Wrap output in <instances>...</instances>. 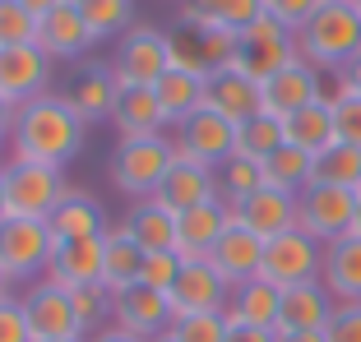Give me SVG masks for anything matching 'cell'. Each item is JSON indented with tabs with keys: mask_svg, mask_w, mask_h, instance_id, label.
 <instances>
[{
	"mask_svg": "<svg viewBox=\"0 0 361 342\" xmlns=\"http://www.w3.org/2000/svg\"><path fill=\"white\" fill-rule=\"evenodd\" d=\"M84 129L88 120L70 107V97L61 93H42L23 102L19 116H14V158L23 162H51V167H65L84 148Z\"/></svg>",
	"mask_w": 361,
	"mask_h": 342,
	"instance_id": "1",
	"label": "cell"
},
{
	"mask_svg": "<svg viewBox=\"0 0 361 342\" xmlns=\"http://www.w3.org/2000/svg\"><path fill=\"white\" fill-rule=\"evenodd\" d=\"M297 51L301 61H310L324 75H338L361 56V14L352 10V0H329L306 28L297 32Z\"/></svg>",
	"mask_w": 361,
	"mask_h": 342,
	"instance_id": "2",
	"label": "cell"
},
{
	"mask_svg": "<svg viewBox=\"0 0 361 342\" xmlns=\"http://www.w3.org/2000/svg\"><path fill=\"white\" fill-rule=\"evenodd\" d=\"M171 167H176V144L167 134H149V139H116L106 176L121 194L149 199V194H158V185L167 181Z\"/></svg>",
	"mask_w": 361,
	"mask_h": 342,
	"instance_id": "3",
	"label": "cell"
},
{
	"mask_svg": "<svg viewBox=\"0 0 361 342\" xmlns=\"http://www.w3.org/2000/svg\"><path fill=\"white\" fill-rule=\"evenodd\" d=\"M70 190L75 185H65L61 167H51V162H23V158L5 162V213L10 217L47 222Z\"/></svg>",
	"mask_w": 361,
	"mask_h": 342,
	"instance_id": "4",
	"label": "cell"
},
{
	"mask_svg": "<svg viewBox=\"0 0 361 342\" xmlns=\"http://www.w3.org/2000/svg\"><path fill=\"white\" fill-rule=\"evenodd\" d=\"M297 32L283 28L278 19H255L245 32H236V56H232V70H241L245 79L255 84H269V79L283 70V65L297 61Z\"/></svg>",
	"mask_w": 361,
	"mask_h": 342,
	"instance_id": "5",
	"label": "cell"
},
{
	"mask_svg": "<svg viewBox=\"0 0 361 342\" xmlns=\"http://www.w3.org/2000/svg\"><path fill=\"white\" fill-rule=\"evenodd\" d=\"M319 273H324V246H319L315 236H306L301 227H292V232L264 241V264H259V278L274 282L278 291L301 287V282H319Z\"/></svg>",
	"mask_w": 361,
	"mask_h": 342,
	"instance_id": "6",
	"label": "cell"
},
{
	"mask_svg": "<svg viewBox=\"0 0 361 342\" xmlns=\"http://www.w3.org/2000/svg\"><path fill=\"white\" fill-rule=\"evenodd\" d=\"M167 70H171L167 32L149 28V23H135V28L121 37L116 56H111V75H116L121 88H153Z\"/></svg>",
	"mask_w": 361,
	"mask_h": 342,
	"instance_id": "7",
	"label": "cell"
},
{
	"mask_svg": "<svg viewBox=\"0 0 361 342\" xmlns=\"http://www.w3.org/2000/svg\"><path fill=\"white\" fill-rule=\"evenodd\" d=\"M352 217H357V190H343V185H306L297 194V227L306 236H315L319 246L348 236Z\"/></svg>",
	"mask_w": 361,
	"mask_h": 342,
	"instance_id": "8",
	"label": "cell"
},
{
	"mask_svg": "<svg viewBox=\"0 0 361 342\" xmlns=\"http://www.w3.org/2000/svg\"><path fill=\"white\" fill-rule=\"evenodd\" d=\"M176 158L180 162H204V167H223L236 153V120L218 116L213 107H200L195 116H185L176 125Z\"/></svg>",
	"mask_w": 361,
	"mask_h": 342,
	"instance_id": "9",
	"label": "cell"
},
{
	"mask_svg": "<svg viewBox=\"0 0 361 342\" xmlns=\"http://www.w3.org/2000/svg\"><path fill=\"white\" fill-rule=\"evenodd\" d=\"M51 255H56V236L47 222H32V217H5L0 222V264L14 282L47 268Z\"/></svg>",
	"mask_w": 361,
	"mask_h": 342,
	"instance_id": "10",
	"label": "cell"
},
{
	"mask_svg": "<svg viewBox=\"0 0 361 342\" xmlns=\"http://www.w3.org/2000/svg\"><path fill=\"white\" fill-rule=\"evenodd\" d=\"M47 79H51V56H47L37 42L0 46V97H10L14 107H23V102H32V97L51 93Z\"/></svg>",
	"mask_w": 361,
	"mask_h": 342,
	"instance_id": "11",
	"label": "cell"
},
{
	"mask_svg": "<svg viewBox=\"0 0 361 342\" xmlns=\"http://www.w3.org/2000/svg\"><path fill=\"white\" fill-rule=\"evenodd\" d=\"M23 315H28V329H32V342H56V338H84L79 333V319H75V300L70 291L56 287L51 278L37 282V287L23 296Z\"/></svg>",
	"mask_w": 361,
	"mask_h": 342,
	"instance_id": "12",
	"label": "cell"
},
{
	"mask_svg": "<svg viewBox=\"0 0 361 342\" xmlns=\"http://www.w3.org/2000/svg\"><path fill=\"white\" fill-rule=\"evenodd\" d=\"M232 282L209 264V259H185L180 278L171 287V310L176 315H200V310H227Z\"/></svg>",
	"mask_w": 361,
	"mask_h": 342,
	"instance_id": "13",
	"label": "cell"
},
{
	"mask_svg": "<svg viewBox=\"0 0 361 342\" xmlns=\"http://www.w3.org/2000/svg\"><path fill=\"white\" fill-rule=\"evenodd\" d=\"M319 97H324V75H319L310 61L297 56V61L283 65V70L264 84V111L278 116V120H287V116H297L301 107L319 102Z\"/></svg>",
	"mask_w": 361,
	"mask_h": 342,
	"instance_id": "14",
	"label": "cell"
},
{
	"mask_svg": "<svg viewBox=\"0 0 361 342\" xmlns=\"http://www.w3.org/2000/svg\"><path fill=\"white\" fill-rule=\"evenodd\" d=\"M232 217L241 227H250L259 241H274V236H283V232H292V227H297V194L264 185V190L236 199L232 203Z\"/></svg>",
	"mask_w": 361,
	"mask_h": 342,
	"instance_id": "15",
	"label": "cell"
},
{
	"mask_svg": "<svg viewBox=\"0 0 361 342\" xmlns=\"http://www.w3.org/2000/svg\"><path fill=\"white\" fill-rule=\"evenodd\" d=\"M227 227H232V203L227 199H209L200 208H190V213H176V255L209 259Z\"/></svg>",
	"mask_w": 361,
	"mask_h": 342,
	"instance_id": "16",
	"label": "cell"
},
{
	"mask_svg": "<svg viewBox=\"0 0 361 342\" xmlns=\"http://www.w3.org/2000/svg\"><path fill=\"white\" fill-rule=\"evenodd\" d=\"M204 107H213L218 116L245 125L250 116L264 111V84L245 79L241 70H232V65H227V70H213L209 84H204Z\"/></svg>",
	"mask_w": 361,
	"mask_h": 342,
	"instance_id": "17",
	"label": "cell"
},
{
	"mask_svg": "<svg viewBox=\"0 0 361 342\" xmlns=\"http://www.w3.org/2000/svg\"><path fill=\"white\" fill-rule=\"evenodd\" d=\"M111 319H116V329L135 333V338H162V333L171 329V319H176V310H171V296H162V291L153 287H130L116 296V310H111Z\"/></svg>",
	"mask_w": 361,
	"mask_h": 342,
	"instance_id": "18",
	"label": "cell"
},
{
	"mask_svg": "<svg viewBox=\"0 0 361 342\" xmlns=\"http://www.w3.org/2000/svg\"><path fill=\"white\" fill-rule=\"evenodd\" d=\"M32 42L42 46L51 61H70V56H84L97 37L88 32V23H84L75 0H65V5H56V10H47L42 19H37V37H32Z\"/></svg>",
	"mask_w": 361,
	"mask_h": 342,
	"instance_id": "19",
	"label": "cell"
},
{
	"mask_svg": "<svg viewBox=\"0 0 361 342\" xmlns=\"http://www.w3.org/2000/svg\"><path fill=\"white\" fill-rule=\"evenodd\" d=\"M338 300L324 282H301L283 291V310H278V333H324L334 319Z\"/></svg>",
	"mask_w": 361,
	"mask_h": 342,
	"instance_id": "20",
	"label": "cell"
},
{
	"mask_svg": "<svg viewBox=\"0 0 361 342\" xmlns=\"http://www.w3.org/2000/svg\"><path fill=\"white\" fill-rule=\"evenodd\" d=\"M158 203H167L171 213H190V208H200V203L209 199H223V190H218V171L204 167V162H180L167 171V181L158 185V194H153Z\"/></svg>",
	"mask_w": 361,
	"mask_h": 342,
	"instance_id": "21",
	"label": "cell"
},
{
	"mask_svg": "<svg viewBox=\"0 0 361 342\" xmlns=\"http://www.w3.org/2000/svg\"><path fill=\"white\" fill-rule=\"evenodd\" d=\"M209 264L218 268V273H223L232 287H241V282L259 278V264H264V241H259L250 227H241V222L232 217V227L223 232V241L213 246Z\"/></svg>",
	"mask_w": 361,
	"mask_h": 342,
	"instance_id": "22",
	"label": "cell"
},
{
	"mask_svg": "<svg viewBox=\"0 0 361 342\" xmlns=\"http://www.w3.org/2000/svg\"><path fill=\"white\" fill-rule=\"evenodd\" d=\"M47 278H51L56 287H65V291L102 282V236H88V241H56V255H51V264H47Z\"/></svg>",
	"mask_w": 361,
	"mask_h": 342,
	"instance_id": "23",
	"label": "cell"
},
{
	"mask_svg": "<svg viewBox=\"0 0 361 342\" xmlns=\"http://www.w3.org/2000/svg\"><path fill=\"white\" fill-rule=\"evenodd\" d=\"M255 19H264V0H180V23L185 28L245 32Z\"/></svg>",
	"mask_w": 361,
	"mask_h": 342,
	"instance_id": "24",
	"label": "cell"
},
{
	"mask_svg": "<svg viewBox=\"0 0 361 342\" xmlns=\"http://www.w3.org/2000/svg\"><path fill=\"white\" fill-rule=\"evenodd\" d=\"M139 273H144V250L126 227H106L102 236V287L111 296L139 287Z\"/></svg>",
	"mask_w": 361,
	"mask_h": 342,
	"instance_id": "25",
	"label": "cell"
},
{
	"mask_svg": "<svg viewBox=\"0 0 361 342\" xmlns=\"http://www.w3.org/2000/svg\"><path fill=\"white\" fill-rule=\"evenodd\" d=\"M65 97H70V107H75L84 120H111L121 84H116V75H111V65H84Z\"/></svg>",
	"mask_w": 361,
	"mask_h": 342,
	"instance_id": "26",
	"label": "cell"
},
{
	"mask_svg": "<svg viewBox=\"0 0 361 342\" xmlns=\"http://www.w3.org/2000/svg\"><path fill=\"white\" fill-rule=\"evenodd\" d=\"M111 125H116L121 139H149V134H162L167 111H162V102H158L153 88H121L116 111H111Z\"/></svg>",
	"mask_w": 361,
	"mask_h": 342,
	"instance_id": "27",
	"label": "cell"
},
{
	"mask_svg": "<svg viewBox=\"0 0 361 342\" xmlns=\"http://www.w3.org/2000/svg\"><path fill=\"white\" fill-rule=\"evenodd\" d=\"M47 227H51L56 241H88V236H106V208H102V199H93V194L70 190L61 199V208L47 217Z\"/></svg>",
	"mask_w": 361,
	"mask_h": 342,
	"instance_id": "28",
	"label": "cell"
},
{
	"mask_svg": "<svg viewBox=\"0 0 361 342\" xmlns=\"http://www.w3.org/2000/svg\"><path fill=\"white\" fill-rule=\"evenodd\" d=\"M121 227H126V232L139 241V250H144V255L176 250V213H171L167 203H158L153 194H149V199H139Z\"/></svg>",
	"mask_w": 361,
	"mask_h": 342,
	"instance_id": "29",
	"label": "cell"
},
{
	"mask_svg": "<svg viewBox=\"0 0 361 342\" xmlns=\"http://www.w3.org/2000/svg\"><path fill=\"white\" fill-rule=\"evenodd\" d=\"M319 282L334 291V300H361V236H338L324 246Z\"/></svg>",
	"mask_w": 361,
	"mask_h": 342,
	"instance_id": "30",
	"label": "cell"
},
{
	"mask_svg": "<svg viewBox=\"0 0 361 342\" xmlns=\"http://www.w3.org/2000/svg\"><path fill=\"white\" fill-rule=\"evenodd\" d=\"M278 310H283V291L264 278L232 287V300H227V319L232 324H255V329H274V333H278Z\"/></svg>",
	"mask_w": 361,
	"mask_h": 342,
	"instance_id": "31",
	"label": "cell"
},
{
	"mask_svg": "<svg viewBox=\"0 0 361 342\" xmlns=\"http://www.w3.org/2000/svg\"><path fill=\"white\" fill-rule=\"evenodd\" d=\"M283 134H287V144H297V148H306V153H324L329 144H338L329 93L319 97V102H310V107H301L297 116H287L283 120Z\"/></svg>",
	"mask_w": 361,
	"mask_h": 342,
	"instance_id": "32",
	"label": "cell"
},
{
	"mask_svg": "<svg viewBox=\"0 0 361 342\" xmlns=\"http://www.w3.org/2000/svg\"><path fill=\"white\" fill-rule=\"evenodd\" d=\"M204 84H209V79L190 75V70H167V75L153 84L162 111H167V125H180L185 116H195V111L204 107Z\"/></svg>",
	"mask_w": 361,
	"mask_h": 342,
	"instance_id": "33",
	"label": "cell"
},
{
	"mask_svg": "<svg viewBox=\"0 0 361 342\" xmlns=\"http://www.w3.org/2000/svg\"><path fill=\"white\" fill-rule=\"evenodd\" d=\"M264 181L274 185V190L301 194L310 181H315V153L297 148V144H283L274 158H264Z\"/></svg>",
	"mask_w": 361,
	"mask_h": 342,
	"instance_id": "34",
	"label": "cell"
},
{
	"mask_svg": "<svg viewBox=\"0 0 361 342\" xmlns=\"http://www.w3.org/2000/svg\"><path fill=\"white\" fill-rule=\"evenodd\" d=\"M310 185L361 190V148H352V144H329L324 153H315V181Z\"/></svg>",
	"mask_w": 361,
	"mask_h": 342,
	"instance_id": "35",
	"label": "cell"
},
{
	"mask_svg": "<svg viewBox=\"0 0 361 342\" xmlns=\"http://www.w3.org/2000/svg\"><path fill=\"white\" fill-rule=\"evenodd\" d=\"M283 144H287L283 120H278V116H269V111L250 116L245 125H236V153H241V158L264 162V158H274V153L283 148Z\"/></svg>",
	"mask_w": 361,
	"mask_h": 342,
	"instance_id": "36",
	"label": "cell"
},
{
	"mask_svg": "<svg viewBox=\"0 0 361 342\" xmlns=\"http://www.w3.org/2000/svg\"><path fill=\"white\" fill-rule=\"evenodd\" d=\"M75 5H79V14H84L88 32H93L97 42L135 28V0H75Z\"/></svg>",
	"mask_w": 361,
	"mask_h": 342,
	"instance_id": "37",
	"label": "cell"
},
{
	"mask_svg": "<svg viewBox=\"0 0 361 342\" xmlns=\"http://www.w3.org/2000/svg\"><path fill=\"white\" fill-rule=\"evenodd\" d=\"M264 162H255V158H241V153H232V158L218 167V190H223V199L227 203H236V199H245V194H255V190H264Z\"/></svg>",
	"mask_w": 361,
	"mask_h": 342,
	"instance_id": "38",
	"label": "cell"
},
{
	"mask_svg": "<svg viewBox=\"0 0 361 342\" xmlns=\"http://www.w3.org/2000/svg\"><path fill=\"white\" fill-rule=\"evenodd\" d=\"M167 51H171V70H190V75H213L209 65V46H204V28H185V23H176V28L167 32Z\"/></svg>",
	"mask_w": 361,
	"mask_h": 342,
	"instance_id": "39",
	"label": "cell"
},
{
	"mask_svg": "<svg viewBox=\"0 0 361 342\" xmlns=\"http://www.w3.org/2000/svg\"><path fill=\"white\" fill-rule=\"evenodd\" d=\"M227 329H232L227 310H200V315H176L167 333L176 342H227Z\"/></svg>",
	"mask_w": 361,
	"mask_h": 342,
	"instance_id": "40",
	"label": "cell"
},
{
	"mask_svg": "<svg viewBox=\"0 0 361 342\" xmlns=\"http://www.w3.org/2000/svg\"><path fill=\"white\" fill-rule=\"evenodd\" d=\"M70 300H75L79 333H97L106 319H111V310H116V296H111L102 282H93V287H75V291H70Z\"/></svg>",
	"mask_w": 361,
	"mask_h": 342,
	"instance_id": "41",
	"label": "cell"
},
{
	"mask_svg": "<svg viewBox=\"0 0 361 342\" xmlns=\"http://www.w3.org/2000/svg\"><path fill=\"white\" fill-rule=\"evenodd\" d=\"M37 37V14L23 0H0V46H23Z\"/></svg>",
	"mask_w": 361,
	"mask_h": 342,
	"instance_id": "42",
	"label": "cell"
},
{
	"mask_svg": "<svg viewBox=\"0 0 361 342\" xmlns=\"http://www.w3.org/2000/svg\"><path fill=\"white\" fill-rule=\"evenodd\" d=\"M180 264H185V259H180L176 250H162V255H144V273H139V287H153V291H162V296H171V287H176V278H180Z\"/></svg>",
	"mask_w": 361,
	"mask_h": 342,
	"instance_id": "43",
	"label": "cell"
},
{
	"mask_svg": "<svg viewBox=\"0 0 361 342\" xmlns=\"http://www.w3.org/2000/svg\"><path fill=\"white\" fill-rule=\"evenodd\" d=\"M329 102H334V129H338V144L361 148V97L338 93V88H334Z\"/></svg>",
	"mask_w": 361,
	"mask_h": 342,
	"instance_id": "44",
	"label": "cell"
},
{
	"mask_svg": "<svg viewBox=\"0 0 361 342\" xmlns=\"http://www.w3.org/2000/svg\"><path fill=\"white\" fill-rule=\"evenodd\" d=\"M324 5H329V0H264V14H269V19H278L283 28L301 32L319 10H324Z\"/></svg>",
	"mask_w": 361,
	"mask_h": 342,
	"instance_id": "45",
	"label": "cell"
},
{
	"mask_svg": "<svg viewBox=\"0 0 361 342\" xmlns=\"http://www.w3.org/2000/svg\"><path fill=\"white\" fill-rule=\"evenodd\" d=\"M324 342H361V300H338L334 319L324 324Z\"/></svg>",
	"mask_w": 361,
	"mask_h": 342,
	"instance_id": "46",
	"label": "cell"
},
{
	"mask_svg": "<svg viewBox=\"0 0 361 342\" xmlns=\"http://www.w3.org/2000/svg\"><path fill=\"white\" fill-rule=\"evenodd\" d=\"M0 342H32L28 315H23V300H0Z\"/></svg>",
	"mask_w": 361,
	"mask_h": 342,
	"instance_id": "47",
	"label": "cell"
},
{
	"mask_svg": "<svg viewBox=\"0 0 361 342\" xmlns=\"http://www.w3.org/2000/svg\"><path fill=\"white\" fill-rule=\"evenodd\" d=\"M227 342H278V333L255 329V324H232V329H227Z\"/></svg>",
	"mask_w": 361,
	"mask_h": 342,
	"instance_id": "48",
	"label": "cell"
},
{
	"mask_svg": "<svg viewBox=\"0 0 361 342\" xmlns=\"http://www.w3.org/2000/svg\"><path fill=\"white\" fill-rule=\"evenodd\" d=\"M334 88L338 93H352V97H361V56L348 65V70H338V79H334Z\"/></svg>",
	"mask_w": 361,
	"mask_h": 342,
	"instance_id": "49",
	"label": "cell"
},
{
	"mask_svg": "<svg viewBox=\"0 0 361 342\" xmlns=\"http://www.w3.org/2000/svg\"><path fill=\"white\" fill-rule=\"evenodd\" d=\"M14 116H19V107H14L10 97H0V144L14 139Z\"/></svg>",
	"mask_w": 361,
	"mask_h": 342,
	"instance_id": "50",
	"label": "cell"
},
{
	"mask_svg": "<svg viewBox=\"0 0 361 342\" xmlns=\"http://www.w3.org/2000/svg\"><path fill=\"white\" fill-rule=\"evenodd\" d=\"M93 342H144V338H135V333H126V329H111V333H97Z\"/></svg>",
	"mask_w": 361,
	"mask_h": 342,
	"instance_id": "51",
	"label": "cell"
},
{
	"mask_svg": "<svg viewBox=\"0 0 361 342\" xmlns=\"http://www.w3.org/2000/svg\"><path fill=\"white\" fill-rule=\"evenodd\" d=\"M278 342H324V333H278Z\"/></svg>",
	"mask_w": 361,
	"mask_h": 342,
	"instance_id": "52",
	"label": "cell"
},
{
	"mask_svg": "<svg viewBox=\"0 0 361 342\" xmlns=\"http://www.w3.org/2000/svg\"><path fill=\"white\" fill-rule=\"evenodd\" d=\"M23 5H28V10L37 14V19H42L47 10H56V5H65V0H23Z\"/></svg>",
	"mask_w": 361,
	"mask_h": 342,
	"instance_id": "53",
	"label": "cell"
},
{
	"mask_svg": "<svg viewBox=\"0 0 361 342\" xmlns=\"http://www.w3.org/2000/svg\"><path fill=\"white\" fill-rule=\"evenodd\" d=\"M10 287H14V278L5 273V264H0V300H10Z\"/></svg>",
	"mask_w": 361,
	"mask_h": 342,
	"instance_id": "54",
	"label": "cell"
},
{
	"mask_svg": "<svg viewBox=\"0 0 361 342\" xmlns=\"http://www.w3.org/2000/svg\"><path fill=\"white\" fill-rule=\"evenodd\" d=\"M348 236H361V190H357V217H352V232Z\"/></svg>",
	"mask_w": 361,
	"mask_h": 342,
	"instance_id": "55",
	"label": "cell"
},
{
	"mask_svg": "<svg viewBox=\"0 0 361 342\" xmlns=\"http://www.w3.org/2000/svg\"><path fill=\"white\" fill-rule=\"evenodd\" d=\"M5 217L10 213H5V167H0V222H5Z\"/></svg>",
	"mask_w": 361,
	"mask_h": 342,
	"instance_id": "56",
	"label": "cell"
},
{
	"mask_svg": "<svg viewBox=\"0 0 361 342\" xmlns=\"http://www.w3.org/2000/svg\"><path fill=\"white\" fill-rule=\"evenodd\" d=\"M149 342H176V338H171V333H162V338H149Z\"/></svg>",
	"mask_w": 361,
	"mask_h": 342,
	"instance_id": "57",
	"label": "cell"
},
{
	"mask_svg": "<svg viewBox=\"0 0 361 342\" xmlns=\"http://www.w3.org/2000/svg\"><path fill=\"white\" fill-rule=\"evenodd\" d=\"M56 342H84V338H56Z\"/></svg>",
	"mask_w": 361,
	"mask_h": 342,
	"instance_id": "58",
	"label": "cell"
},
{
	"mask_svg": "<svg viewBox=\"0 0 361 342\" xmlns=\"http://www.w3.org/2000/svg\"><path fill=\"white\" fill-rule=\"evenodd\" d=\"M352 10H357V14H361V0H352Z\"/></svg>",
	"mask_w": 361,
	"mask_h": 342,
	"instance_id": "59",
	"label": "cell"
}]
</instances>
